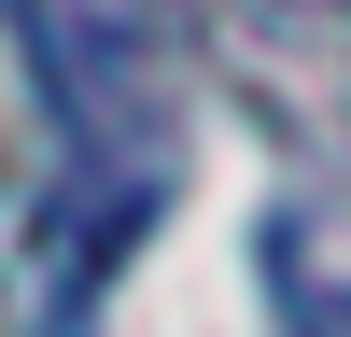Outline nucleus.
<instances>
[{
  "label": "nucleus",
  "instance_id": "7ed1b4c3",
  "mask_svg": "<svg viewBox=\"0 0 351 337\" xmlns=\"http://www.w3.org/2000/svg\"><path fill=\"white\" fill-rule=\"evenodd\" d=\"M267 323L281 337H351V183L295 197L267 225Z\"/></svg>",
  "mask_w": 351,
  "mask_h": 337
},
{
  "label": "nucleus",
  "instance_id": "f03ea898",
  "mask_svg": "<svg viewBox=\"0 0 351 337\" xmlns=\"http://www.w3.org/2000/svg\"><path fill=\"white\" fill-rule=\"evenodd\" d=\"M28 14V71H43L71 155L99 168L112 197H155V155H169V56H155V14L141 0H14Z\"/></svg>",
  "mask_w": 351,
  "mask_h": 337
},
{
  "label": "nucleus",
  "instance_id": "f257e3e1",
  "mask_svg": "<svg viewBox=\"0 0 351 337\" xmlns=\"http://www.w3.org/2000/svg\"><path fill=\"white\" fill-rule=\"evenodd\" d=\"M169 28L295 168L351 183V0H169Z\"/></svg>",
  "mask_w": 351,
  "mask_h": 337
}]
</instances>
